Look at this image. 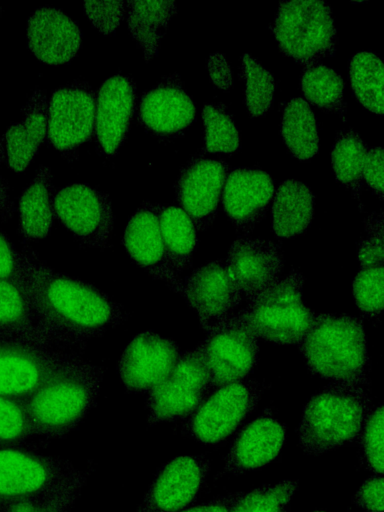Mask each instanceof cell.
Returning a JSON list of instances; mask_svg holds the SVG:
<instances>
[{
  "instance_id": "cell-41",
  "label": "cell",
  "mask_w": 384,
  "mask_h": 512,
  "mask_svg": "<svg viewBox=\"0 0 384 512\" xmlns=\"http://www.w3.org/2000/svg\"><path fill=\"white\" fill-rule=\"evenodd\" d=\"M383 407L372 409L364 425L360 441L363 447L367 467L376 473L383 474Z\"/></svg>"
},
{
  "instance_id": "cell-23",
  "label": "cell",
  "mask_w": 384,
  "mask_h": 512,
  "mask_svg": "<svg viewBox=\"0 0 384 512\" xmlns=\"http://www.w3.org/2000/svg\"><path fill=\"white\" fill-rule=\"evenodd\" d=\"M28 45L34 56L49 65L64 64L78 53L82 34L60 9L44 6L34 11L27 22Z\"/></svg>"
},
{
  "instance_id": "cell-45",
  "label": "cell",
  "mask_w": 384,
  "mask_h": 512,
  "mask_svg": "<svg viewBox=\"0 0 384 512\" xmlns=\"http://www.w3.org/2000/svg\"><path fill=\"white\" fill-rule=\"evenodd\" d=\"M383 477L373 475L359 488L354 496V503L371 512H383Z\"/></svg>"
},
{
  "instance_id": "cell-28",
  "label": "cell",
  "mask_w": 384,
  "mask_h": 512,
  "mask_svg": "<svg viewBox=\"0 0 384 512\" xmlns=\"http://www.w3.org/2000/svg\"><path fill=\"white\" fill-rule=\"evenodd\" d=\"M176 12L174 1H127L128 27L147 62L157 54L169 21Z\"/></svg>"
},
{
  "instance_id": "cell-18",
  "label": "cell",
  "mask_w": 384,
  "mask_h": 512,
  "mask_svg": "<svg viewBox=\"0 0 384 512\" xmlns=\"http://www.w3.org/2000/svg\"><path fill=\"white\" fill-rule=\"evenodd\" d=\"M182 294L207 333L231 317L242 301L229 277L225 260L195 269L183 282Z\"/></svg>"
},
{
  "instance_id": "cell-40",
  "label": "cell",
  "mask_w": 384,
  "mask_h": 512,
  "mask_svg": "<svg viewBox=\"0 0 384 512\" xmlns=\"http://www.w3.org/2000/svg\"><path fill=\"white\" fill-rule=\"evenodd\" d=\"M86 481L87 474L50 495L20 501L1 512H70Z\"/></svg>"
},
{
  "instance_id": "cell-14",
  "label": "cell",
  "mask_w": 384,
  "mask_h": 512,
  "mask_svg": "<svg viewBox=\"0 0 384 512\" xmlns=\"http://www.w3.org/2000/svg\"><path fill=\"white\" fill-rule=\"evenodd\" d=\"M172 339L146 331L136 335L122 352L117 369L130 393H149L172 371L179 356Z\"/></svg>"
},
{
  "instance_id": "cell-1",
  "label": "cell",
  "mask_w": 384,
  "mask_h": 512,
  "mask_svg": "<svg viewBox=\"0 0 384 512\" xmlns=\"http://www.w3.org/2000/svg\"><path fill=\"white\" fill-rule=\"evenodd\" d=\"M20 254L36 327L51 345L84 344L127 319L125 308L92 284L55 271L32 251Z\"/></svg>"
},
{
  "instance_id": "cell-42",
  "label": "cell",
  "mask_w": 384,
  "mask_h": 512,
  "mask_svg": "<svg viewBox=\"0 0 384 512\" xmlns=\"http://www.w3.org/2000/svg\"><path fill=\"white\" fill-rule=\"evenodd\" d=\"M366 236L359 242L360 268L384 266V231L382 213L371 214L365 222Z\"/></svg>"
},
{
  "instance_id": "cell-24",
  "label": "cell",
  "mask_w": 384,
  "mask_h": 512,
  "mask_svg": "<svg viewBox=\"0 0 384 512\" xmlns=\"http://www.w3.org/2000/svg\"><path fill=\"white\" fill-rule=\"evenodd\" d=\"M284 424L272 417H259L241 430L226 456L222 474H239L271 462L285 441Z\"/></svg>"
},
{
  "instance_id": "cell-36",
  "label": "cell",
  "mask_w": 384,
  "mask_h": 512,
  "mask_svg": "<svg viewBox=\"0 0 384 512\" xmlns=\"http://www.w3.org/2000/svg\"><path fill=\"white\" fill-rule=\"evenodd\" d=\"M241 77L245 82V104L252 117L264 116L274 100L275 81L272 74L250 54L242 57Z\"/></svg>"
},
{
  "instance_id": "cell-50",
  "label": "cell",
  "mask_w": 384,
  "mask_h": 512,
  "mask_svg": "<svg viewBox=\"0 0 384 512\" xmlns=\"http://www.w3.org/2000/svg\"><path fill=\"white\" fill-rule=\"evenodd\" d=\"M312 512H325V511L316 510V511H312Z\"/></svg>"
},
{
  "instance_id": "cell-5",
  "label": "cell",
  "mask_w": 384,
  "mask_h": 512,
  "mask_svg": "<svg viewBox=\"0 0 384 512\" xmlns=\"http://www.w3.org/2000/svg\"><path fill=\"white\" fill-rule=\"evenodd\" d=\"M27 446H0V512L20 501L50 495L87 474L68 460Z\"/></svg>"
},
{
  "instance_id": "cell-20",
  "label": "cell",
  "mask_w": 384,
  "mask_h": 512,
  "mask_svg": "<svg viewBox=\"0 0 384 512\" xmlns=\"http://www.w3.org/2000/svg\"><path fill=\"white\" fill-rule=\"evenodd\" d=\"M195 106L177 73L164 76L143 93L137 119L156 137L169 138L182 134L195 119Z\"/></svg>"
},
{
  "instance_id": "cell-29",
  "label": "cell",
  "mask_w": 384,
  "mask_h": 512,
  "mask_svg": "<svg viewBox=\"0 0 384 512\" xmlns=\"http://www.w3.org/2000/svg\"><path fill=\"white\" fill-rule=\"evenodd\" d=\"M0 336L51 346L36 327L25 288L0 278Z\"/></svg>"
},
{
  "instance_id": "cell-31",
  "label": "cell",
  "mask_w": 384,
  "mask_h": 512,
  "mask_svg": "<svg viewBox=\"0 0 384 512\" xmlns=\"http://www.w3.org/2000/svg\"><path fill=\"white\" fill-rule=\"evenodd\" d=\"M159 226L173 268L178 273L190 268L197 236L189 216L180 207L160 205Z\"/></svg>"
},
{
  "instance_id": "cell-34",
  "label": "cell",
  "mask_w": 384,
  "mask_h": 512,
  "mask_svg": "<svg viewBox=\"0 0 384 512\" xmlns=\"http://www.w3.org/2000/svg\"><path fill=\"white\" fill-rule=\"evenodd\" d=\"M300 85L307 103L326 112L345 113L344 83L333 69L319 63L305 67Z\"/></svg>"
},
{
  "instance_id": "cell-22",
  "label": "cell",
  "mask_w": 384,
  "mask_h": 512,
  "mask_svg": "<svg viewBox=\"0 0 384 512\" xmlns=\"http://www.w3.org/2000/svg\"><path fill=\"white\" fill-rule=\"evenodd\" d=\"M223 207L238 231L250 232L265 216L274 195V183L259 168L232 170L225 180Z\"/></svg>"
},
{
  "instance_id": "cell-10",
  "label": "cell",
  "mask_w": 384,
  "mask_h": 512,
  "mask_svg": "<svg viewBox=\"0 0 384 512\" xmlns=\"http://www.w3.org/2000/svg\"><path fill=\"white\" fill-rule=\"evenodd\" d=\"M258 340L242 309L208 332L201 347L213 388L246 379L257 362Z\"/></svg>"
},
{
  "instance_id": "cell-7",
  "label": "cell",
  "mask_w": 384,
  "mask_h": 512,
  "mask_svg": "<svg viewBox=\"0 0 384 512\" xmlns=\"http://www.w3.org/2000/svg\"><path fill=\"white\" fill-rule=\"evenodd\" d=\"M303 283L304 277L294 269L242 309L259 339L287 345L307 333L316 313L302 300Z\"/></svg>"
},
{
  "instance_id": "cell-49",
  "label": "cell",
  "mask_w": 384,
  "mask_h": 512,
  "mask_svg": "<svg viewBox=\"0 0 384 512\" xmlns=\"http://www.w3.org/2000/svg\"><path fill=\"white\" fill-rule=\"evenodd\" d=\"M5 150H4V147H3V144H2V141L0 139V165L2 164V162L5 160Z\"/></svg>"
},
{
  "instance_id": "cell-30",
  "label": "cell",
  "mask_w": 384,
  "mask_h": 512,
  "mask_svg": "<svg viewBox=\"0 0 384 512\" xmlns=\"http://www.w3.org/2000/svg\"><path fill=\"white\" fill-rule=\"evenodd\" d=\"M281 132L294 158L305 161L318 153L319 137L316 118L304 99L296 97L285 105Z\"/></svg>"
},
{
  "instance_id": "cell-8",
  "label": "cell",
  "mask_w": 384,
  "mask_h": 512,
  "mask_svg": "<svg viewBox=\"0 0 384 512\" xmlns=\"http://www.w3.org/2000/svg\"><path fill=\"white\" fill-rule=\"evenodd\" d=\"M212 389L200 344L181 353L170 374L148 393V422H173L190 416Z\"/></svg>"
},
{
  "instance_id": "cell-33",
  "label": "cell",
  "mask_w": 384,
  "mask_h": 512,
  "mask_svg": "<svg viewBox=\"0 0 384 512\" xmlns=\"http://www.w3.org/2000/svg\"><path fill=\"white\" fill-rule=\"evenodd\" d=\"M383 62L370 51L355 54L349 64V78L357 100L368 110L383 115Z\"/></svg>"
},
{
  "instance_id": "cell-53",
  "label": "cell",
  "mask_w": 384,
  "mask_h": 512,
  "mask_svg": "<svg viewBox=\"0 0 384 512\" xmlns=\"http://www.w3.org/2000/svg\"><path fill=\"white\" fill-rule=\"evenodd\" d=\"M0 338H4V337H1V336H0Z\"/></svg>"
},
{
  "instance_id": "cell-27",
  "label": "cell",
  "mask_w": 384,
  "mask_h": 512,
  "mask_svg": "<svg viewBox=\"0 0 384 512\" xmlns=\"http://www.w3.org/2000/svg\"><path fill=\"white\" fill-rule=\"evenodd\" d=\"M53 197L51 171L41 166L19 200V227L26 240H40L49 234L55 217Z\"/></svg>"
},
{
  "instance_id": "cell-43",
  "label": "cell",
  "mask_w": 384,
  "mask_h": 512,
  "mask_svg": "<svg viewBox=\"0 0 384 512\" xmlns=\"http://www.w3.org/2000/svg\"><path fill=\"white\" fill-rule=\"evenodd\" d=\"M84 10L99 32L112 34L126 14L127 1H86Z\"/></svg>"
},
{
  "instance_id": "cell-39",
  "label": "cell",
  "mask_w": 384,
  "mask_h": 512,
  "mask_svg": "<svg viewBox=\"0 0 384 512\" xmlns=\"http://www.w3.org/2000/svg\"><path fill=\"white\" fill-rule=\"evenodd\" d=\"M34 435L23 399L0 395V444L24 445Z\"/></svg>"
},
{
  "instance_id": "cell-2",
  "label": "cell",
  "mask_w": 384,
  "mask_h": 512,
  "mask_svg": "<svg viewBox=\"0 0 384 512\" xmlns=\"http://www.w3.org/2000/svg\"><path fill=\"white\" fill-rule=\"evenodd\" d=\"M103 368L76 357L58 367L23 403L35 435L62 437L93 407Z\"/></svg>"
},
{
  "instance_id": "cell-32",
  "label": "cell",
  "mask_w": 384,
  "mask_h": 512,
  "mask_svg": "<svg viewBox=\"0 0 384 512\" xmlns=\"http://www.w3.org/2000/svg\"><path fill=\"white\" fill-rule=\"evenodd\" d=\"M368 149L354 130L337 132L331 152L332 167L338 182L350 189L356 198H359L364 184L363 167Z\"/></svg>"
},
{
  "instance_id": "cell-46",
  "label": "cell",
  "mask_w": 384,
  "mask_h": 512,
  "mask_svg": "<svg viewBox=\"0 0 384 512\" xmlns=\"http://www.w3.org/2000/svg\"><path fill=\"white\" fill-rule=\"evenodd\" d=\"M384 152L382 147L369 148L363 167V179L379 199L383 200Z\"/></svg>"
},
{
  "instance_id": "cell-48",
  "label": "cell",
  "mask_w": 384,
  "mask_h": 512,
  "mask_svg": "<svg viewBox=\"0 0 384 512\" xmlns=\"http://www.w3.org/2000/svg\"><path fill=\"white\" fill-rule=\"evenodd\" d=\"M13 214V204L8 193V186L0 175V216L9 218Z\"/></svg>"
},
{
  "instance_id": "cell-9",
  "label": "cell",
  "mask_w": 384,
  "mask_h": 512,
  "mask_svg": "<svg viewBox=\"0 0 384 512\" xmlns=\"http://www.w3.org/2000/svg\"><path fill=\"white\" fill-rule=\"evenodd\" d=\"M260 396V385L250 379L218 387L189 416L183 432L198 442L218 444L256 408Z\"/></svg>"
},
{
  "instance_id": "cell-37",
  "label": "cell",
  "mask_w": 384,
  "mask_h": 512,
  "mask_svg": "<svg viewBox=\"0 0 384 512\" xmlns=\"http://www.w3.org/2000/svg\"><path fill=\"white\" fill-rule=\"evenodd\" d=\"M297 485V480L263 485L244 493L231 512H289L290 501Z\"/></svg>"
},
{
  "instance_id": "cell-11",
  "label": "cell",
  "mask_w": 384,
  "mask_h": 512,
  "mask_svg": "<svg viewBox=\"0 0 384 512\" xmlns=\"http://www.w3.org/2000/svg\"><path fill=\"white\" fill-rule=\"evenodd\" d=\"M53 208L55 217L83 245L108 244L114 216L107 194L87 184L67 185L54 192Z\"/></svg>"
},
{
  "instance_id": "cell-44",
  "label": "cell",
  "mask_w": 384,
  "mask_h": 512,
  "mask_svg": "<svg viewBox=\"0 0 384 512\" xmlns=\"http://www.w3.org/2000/svg\"><path fill=\"white\" fill-rule=\"evenodd\" d=\"M0 278L20 285L24 282L21 254L17 253L6 235L0 231Z\"/></svg>"
},
{
  "instance_id": "cell-12",
  "label": "cell",
  "mask_w": 384,
  "mask_h": 512,
  "mask_svg": "<svg viewBox=\"0 0 384 512\" xmlns=\"http://www.w3.org/2000/svg\"><path fill=\"white\" fill-rule=\"evenodd\" d=\"M71 355L17 338H0V395L24 399Z\"/></svg>"
},
{
  "instance_id": "cell-21",
  "label": "cell",
  "mask_w": 384,
  "mask_h": 512,
  "mask_svg": "<svg viewBox=\"0 0 384 512\" xmlns=\"http://www.w3.org/2000/svg\"><path fill=\"white\" fill-rule=\"evenodd\" d=\"M136 102V84L129 76L114 75L99 87L94 135L103 155H115L126 140L136 112Z\"/></svg>"
},
{
  "instance_id": "cell-26",
  "label": "cell",
  "mask_w": 384,
  "mask_h": 512,
  "mask_svg": "<svg viewBox=\"0 0 384 512\" xmlns=\"http://www.w3.org/2000/svg\"><path fill=\"white\" fill-rule=\"evenodd\" d=\"M315 198L304 183L283 181L273 195L271 222L275 235L281 239L303 233L314 215Z\"/></svg>"
},
{
  "instance_id": "cell-6",
  "label": "cell",
  "mask_w": 384,
  "mask_h": 512,
  "mask_svg": "<svg viewBox=\"0 0 384 512\" xmlns=\"http://www.w3.org/2000/svg\"><path fill=\"white\" fill-rule=\"evenodd\" d=\"M273 32L281 52L304 68L331 56L336 49L332 10L325 1L279 2Z\"/></svg>"
},
{
  "instance_id": "cell-16",
  "label": "cell",
  "mask_w": 384,
  "mask_h": 512,
  "mask_svg": "<svg viewBox=\"0 0 384 512\" xmlns=\"http://www.w3.org/2000/svg\"><path fill=\"white\" fill-rule=\"evenodd\" d=\"M228 172L225 161L201 156L191 158L182 168L175 185L176 200L196 231L205 230L214 221Z\"/></svg>"
},
{
  "instance_id": "cell-47",
  "label": "cell",
  "mask_w": 384,
  "mask_h": 512,
  "mask_svg": "<svg viewBox=\"0 0 384 512\" xmlns=\"http://www.w3.org/2000/svg\"><path fill=\"white\" fill-rule=\"evenodd\" d=\"M244 493L237 492L219 496L211 501L192 507L183 512H231Z\"/></svg>"
},
{
  "instance_id": "cell-17",
  "label": "cell",
  "mask_w": 384,
  "mask_h": 512,
  "mask_svg": "<svg viewBox=\"0 0 384 512\" xmlns=\"http://www.w3.org/2000/svg\"><path fill=\"white\" fill-rule=\"evenodd\" d=\"M225 264L236 290L248 303L280 280L284 262L274 242L240 237L232 244Z\"/></svg>"
},
{
  "instance_id": "cell-3",
  "label": "cell",
  "mask_w": 384,
  "mask_h": 512,
  "mask_svg": "<svg viewBox=\"0 0 384 512\" xmlns=\"http://www.w3.org/2000/svg\"><path fill=\"white\" fill-rule=\"evenodd\" d=\"M297 344L313 374L333 383L363 387L368 383L369 360L361 319L316 313Z\"/></svg>"
},
{
  "instance_id": "cell-13",
  "label": "cell",
  "mask_w": 384,
  "mask_h": 512,
  "mask_svg": "<svg viewBox=\"0 0 384 512\" xmlns=\"http://www.w3.org/2000/svg\"><path fill=\"white\" fill-rule=\"evenodd\" d=\"M96 94L83 80L59 87L48 102V139L60 152L89 141L95 131Z\"/></svg>"
},
{
  "instance_id": "cell-19",
  "label": "cell",
  "mask_w": 384,
  "mask_h": 512,
  "mask_svg": "<svg viewBox=\"0 0 384 512\" xmlns=\"http://www.w3.org/2000/svg\"><path fill=\"white\" fill-rule=\"evenodd\" d=\"M203 455L178 456L161 467L135 512H177L194 500L209 473Z\"/></svg>"
},
{
  "instance_id": "cell-35",
  "label": "cell",
  "mask_w": 384,
  "mask_h": 512,
  "mask_svg": "<svg viewBox=\"0 0 384 512\" xmlns=\"http://www.w3.org/2000/svg\"><path fill=\"white\" fill-rule=\"evenodd\" d=\"M203 153H234L240 138L233 116L223 103H207L203 107Z\"/></svg>"
},
{
  "instance_id": "cell-51",
  "label": "cell",
  "mask_w": 384,
  "mask_h": 512,
  "mask_svg": "<svg viewBox=\"0 0 384 512\" xmlns=\"http://www.w3.org/2000/svg\"><path fill=\"white\" fill-rule=\"evenodd\" d=\"M0 446H9V445H1V444H0Z\"/></svg>"
},
{
  "instance_id": "cell-38",
  "label": "cell",
  "mask_w": 384,
  "mask_h": 512,
  "mask_svg": "<svg viewBox=\"0 0 384 512\" xmlns=\"http://www.w3.org/2000/svg\"><path fill=\"white\" fill-rule=\"evenodd\" d=\"M358 309L367 317H378L384 304V266L360 268L353 285Z\"/></svg>"
},
{
  "instance_id": "cell-4",
  "label": "cell",
  "mask_w": 384,
  "mask_h": 512,
  "mask_svg": "<svg viewBox=\"0 0 384 512\" xmlns=\"http://www.w3.org/2000/svg\"><path fill=\"white\" fill-rule=\"evenodd\" d=\"M363 386L332 383L306 404L298 428L304 452L319 455L360 440L371 412Z\"/></svg>"
},
{
  "instance_id": "cell-52",
  "label": "cell",
  "mask_w": 384,
  "mask_h": 512,
  "mask_svg": "<svg viewBox=\"0 0 384 512\" xmlns=\"http://www.w3.org/2000/svg\"><path fill=\"white\" fill-rule=\"evenodd\" d=\"M0 13H1V7H0Z\"/></svg>"
},
{
  "instance_id": "cell-15",
  "label": "cell",
  "mask_w": 384,
  "mask_h": 512,
  "mask_svg": "<svg viewBox=\"0 0 384 512\" xmlns=\"http://www.w3.org/2000/svg\"><path fill=\"white\" fill-rule=\"evenodd\" d=\"M160 205L144 202L129 219L123 246L132 261L172 291L182 293L183 280L172 266L159 226Z\"/></svg>"
},
{
  "instance_id": "cell-25",
  "label": "cell",
  "mask_w": 384,
  "mask_h": 512,
  "mask_svg": "<svg viewBox=\"0 0 384 512\" xmlns=\"http://www.w3.org/2000/svg\"><path fill=\"white\" fill-rule=\"evenodd\" d=\"M48 103L44 91L36 89L23 108V118L11 124L1 138L8 166L24 171L48 135Z\"/></svg>"
}]
</instances>
